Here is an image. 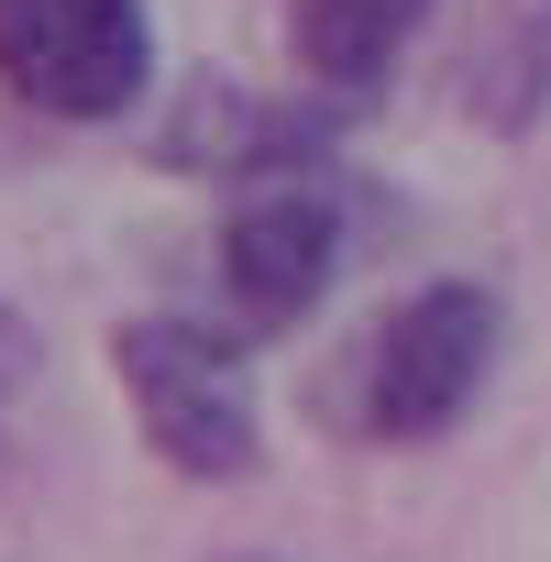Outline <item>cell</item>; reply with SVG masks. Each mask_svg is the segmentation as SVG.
<instances>
[{
	"mask_svg": "<svg viewBox=\"0 0 551 562\" xmlns=\"http://www.w3.org/2000/svg\"><path fill=\"white\" fill-rule=\"evenodd\" d=\"M496 342H507V310H496L485 276H430V288H408L353 353V430L364 441L463 430V408L496 375Z\"/></svg>",
	"mask_w": 551,
	"mask_h": 562,
	"instance_id": "cell-1",
	"label": "cell"
},
{
	"mask_svg": "<svg viewBox=\"0 0 551 562\" xmlns=\"http://www.w3.org/2000/svg\"><path fill=\"white\" fill-rule=\"evenodd\" d=\"M111 375L133 397V430L155 441V463H177L188 485H232L265 463V408L254 375L221 331L199 321H122L111 331Z\"/></svg>",
	"mask_w": 551,
	"mask_h": 562,
	"instance_id": "cell-2",
	"label": "cell"
},
{
	"mask_svg": "<svg viewBox=\"0 0 551 562\" xmlns=\"http://www.w3.org/2000/svg\"><path fill=\"white\" fill-rule=\"evenodd\" d=\"M353 199L364 188H342L331 155L321 166L243 177V199L221 210V243H210L221 299H232L243 331H299L321 310V288L342 276V254H353Z\"/></svg>",
	"mask_w": 551,
	"mask_h": 562,
	"instance_id": "cell-3",
	"label": "cell"
},
{
	"mask_svg": "<svg viewBox=\"0 0 551 562\" xmlns=\"http://www.w3.org/2000/svg\"><path fill=\"white\" fill-rule=\"evenodd\" d=\"M0 89L45 122H133L155 89L144 0H0Z\"/></svg>",
	"mask_w": 551,
	"mask_h": 562,
	"instance_id": "cell-4",
	"label": "cell"
},
{
	"mask_svg": "<svg viewBox=\"0 0 551 562\" xmlns=\"http://www.w3.org/2000/svg\"><path fill=\"white\" fill-rule=\"evenodd\" d=\"M342 111H276L243 89H199L188 122L166 133V166H210V177H276V166H321Z\"/></svg>",
	"mask_w": 551,
	"mask_h": 562,
	"instance_id": "cell-5",
	"label": "cell"
},
{
	"mask_svg": "<svg viewBox=\"0 0 551 562\" xmlns=\"http://www.w3.org/2000/svg\"><path fill=\"white\" fill-rule=\"evenodd\" d=\"M452 100L485 133H529L551 111V0H485V23L463 34V67H452Z\"/></svg>",
	"mask_w": 551,
	"mask_h": 562,
	"instance_id": "cell-6",
	"label": "cell"
},
{
	"mask_svg": "<svg viewBox=\"0 0 551 562\" xmlns=\"http://www.w3.org/2000/svg\"><path fill=\"white\" fill-rule=\"evenodd\" d=\"M430 12L441 0H288V34H299V67L331 100H375Z\"/></svg>",
	"mask_w": 551,
	"mask_h": 562,
	"instance_id": "cell-7",
	"label": "cell"
},
{
	"mask_svg": "<svg viewBox=\"0 0 551 562\" xmlns=\"http://www.w3.org/2000/svg\"><path fill=\"white\" fill-rule=\"evenodd\" d=\"M34 375H45V331H34L12 299H0V419H12V408L34 397Z\"/></svg>",
	"mask_w": 551,
	"mask_h": 562,
	"instance_id": "cell-8",
	"label": "cell"
}]
</instances>
